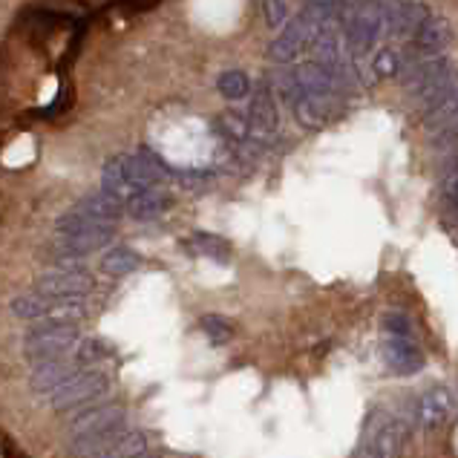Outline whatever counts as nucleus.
Listing matches in <instances>:
<instances>
[{"label":"nucleus","mask_w":458,"mask_h":458,"mask_svg":"<svg viewBox=\"0 0 458 458\" xmlns=\"http://www.w3.org/2000/svg\"><path fill=\"white\" fill-rule=\"evenodd\" d=\"M105 398L73 409L70 439H66V453L73 458H96L98 453H105L110 444H116L121 435L130 430L124 407L110 404Z\"/></svg>","instance_id":"f257e3e1"},{"label":"nucleus","mask_w":458,"mask_h":458,"mask_svg":"<svg viewBox=\"0 0 458 458\" xmlns=\"http://www.w3.org/2000/svg\"><path fill=\"white\" fill-rule=\"evenodd\" d=\"M110 386H113V381L105 369L84 366V369H78L73 377H66L47 400L55 412H73L78 407H87V404H93V400L105 398L110 392Z\"/></svg>","instance_id":"f03ea898"},{"label":"nucleus","mask_w":458,"mask_h":458,"mask_svg":"<svg viewBox=\"0 0 458 458\" xmlns=\"http://www.w3.org/2000/svg\"><path fill=\"white\" fill-rule=\"evenodd\" d=\"M82 331L75 323H64V320H35V326L27 331L24 338V354L32 361H47V358H58V354L70 352Z\"/></svg>","instance_id":"7ed1b4c3"},{"label":"nucleus","mask_w":458,"mask_h":458,"mask_svg":"<svg viewBox=\"0 0 458 458\" xmlns=\"http://www.w3.org/2000/svg\"><path fill=\"white\" fill-rule=\"evenodd\" d=\"M9 312L20 320H64V323H75L87 314L82 300H70V297H50L41 291L20 294L9 303Z\"/></svg>","instance_id":"20e7f679"},{"label":"nucleus","mask_w":458,"mask_h":458,"mask_svg":"<svg viewBox=\"0 0 458 458\" xmlns=\"http://www.w3.org/2000/svg\"><path fill=\"white\" fill-rule=\"evenodd\" d=\"M96 289V277L87 268L78 266H61L35 280V291L50 297H70V300H84V297Z\"/></svg>","instance_id":"39448f33"},{"label":"nucleus","mask_w":458,"mask_h":458,"mask_svg":"<svg viewBox=\"0 0 458 458\" xmlns=\"http://www.w3.org/2000/svg\"><path fill=\"white\" fill-rule=\"evenodd\" d=\"M78 369H84V366H78L73 361V354H58V358H47V361H38L32 363V372H29V389L35 392L38 398H50L55 389H58L66 377H73Z\"/></svg>","instance_id":"423d86ee"},{"label":"nucleus","mask_w":458,"mask_h":458,"mask_svg":"<svg viewBox=\"0 0 458 458\" xmlns=\"http://www.w3.org/2000/svg\"><path fill=\"white\" fill-rule=\"evenodd\" d=\"M320 20H323V18H320ZM320 20H317V24H320ZM317 24L312 20V15L294 18L291 24L283 29V35L268 47V58L277 61V64H289L294 58H300V52L308 50V43H312Z\"/></svg>","instance_id":"0eeeda50"},{"label":"nucleus","mask_w":458,"mask_h":458,"mask_svg":"<svg viewBox=\"0 0 458 458\" xmlns=\"http://www.w3.org/2000/svg\"><path fill=\"white\" fill-rule=\"evenodd\" d=\"M381 32H384V18L377 4H363L358 12L349 15L346 41L354 55H363L366 50H372L375 41L381 38Z\"/></svg>","instance_id":"6e6552de"},{"label":"nucleus","mask_w":458,"mask_h":458,"mask_svg":"<svg viewBox=\"0 0 458 458\" xmlns=\"http://www.w3.org/2000/svg\"><path fill=\"white\" fill-rule=\"evenodd\" d=\"M427 6L418 4V0H392V4L381 6L384 29L392 38H409L415 35L418 27L427 20Z\"/></svg>","instance_id":"1a4fd4ad"},{"label":"nucleus","mask_w":458,"mask_h":458,"mask_svg":"<svg viewBox=\"0 0 458 458\" xmlns=\"http://www.w3.org/2000/svg\"><path fill=\"white\" fill-rule=\"evenodd\" d=\"M409 439V427L400 418H389L381 427H375L369 432V439L363 444V453H369L372 458H400L404 446Z\"/></svg>","instance_id":"9d476101"},{"label":"nucleus","mask_w":458,"mask_h":458,"mask_svg":"<svg viewBox=\"0 0 458 458\" xmlns=\"http://www.w3.org/2000/svg\"><path fill=\"white\" fill-rule=\"evenodd\" d=\"M340 101L335 93H303L294 101V116L306 130H317L338 116Z\"/></svg>","instance_id":"9b49d317"},{"label":"nucleus","mask_w":458,"mask_h":458,"mask_svg":"<svg viewBox=\"0 0 458 458\" xmlns=\"http://www.w3.org/2000/svg\"><path fill=\"white\" fill-rule=\"evenodd\" d=\"M384 361L395 375H415L423 369V352L415 338L384 335Z\"/></svg>","instance_id":"f8f14e48"},{"label":"nucleus","mask_w":458,"mask_h":458,"mask_svg":"<svg viewBox=\"0 0 458 458\" xmlns=\"http://www.w3.org/2000/svg\"><path fill=\"white\" fill-rule=\"evenodd\" d=\"M121 165L130 174V179L139 182L142 188H159L170 176L167 165L153 151H147V147H139L136 153L121 156Z\"/></svg>","instance_id":"ddd939ff"},{"label":"nucleus","mask_w":458,"mask_h":458,"mask_svg":"<svg viewBox=\"0 0 458 458\" xmlns=\"http://www.w3.org/2000/svg\"><path fill=\"white\" fill-rule=\"evenodd\" d=\"M453 43V27L444 15H427V20L412 35L409 47L421 55H444V50Z\"/></svg>","instance_id":"4468645a"},{"label":"nucleus","mask_w":458,"mask_h":458,"mask_svg":"<svg viewBox=\"0 0 458 458\" xmlns=\"http://www.w3.org/2000/svg\"><path fill=\"white\" fill-rule=\"evenodd\" d=\"M248 128L251 136H260V139H268V136L277 130L280 124V113H277V101H274L271 89L268 87H260L254 98H251V107H248Z\"/></svg>","instance_id":"2eb2a0df"},{"label":"nucleus","mask_w":458,"mask_h":458,"mask_svg":"<svg viewBox=\"0 0 458 458\" xmlns=\"http://www.w3.org/2000/svg\"><path fill=\"white\" fill-rule=\"evenodd\" d=\"M453 415V398L446 389H430L415 400V421L427 430L444 427Z\"/></svg>","instance_id":"dca6fc26"},{"label":"nucleus","mask_w":458,"mask_h":458,"mask_svg":"<svg viewBox=\"0 0 458 458\" xmlns=\"http://www.w3.org/2000/svg\"><path fill=\"white\" fill-rule=\"evenodd\" d=\"M101 190L128 205L136 197V193H142L144 188L139 185V182L130 179V174L121 165V156H113L110 162L105 165V170H101Z\"/></svg>","instance_id":"f3484780"},{"label":"nucleus","mask_w":458,"mask_h":458,"mask_svg":"<svg viewBox=\"0 0 458 458\" xmlns=\"http://www.w3.org/2000/svg\"><path fill=\"white\" fill-rule=\"evenodd\" d=\"M170 205H174V199H170V193H165L162 188H144L124 205V213H130L133 220H156Z\"/></svg>","instance_id":"a211bd4d"},{"label":"nucleus","mask_w":458,"mask_h":458,"mask_svg":"<svg viewBox=\"0 0 458 458\" xmlns=\"http://www.w3.org/2000/svg\"><path fill=\"white\" fill-rule=\"evenodd\" d=\"M75 213H84L89 220H98V222H116L124 216V202H119L116 197L110 193H93V197H84L73 205Z\"/></svg>","instance_id":"6ab92c4d"},{"label":"nucleus","mask_w":458,"mask_h":458,"mask_svg":"<svg viewBox=\"0 0 458 458\" xmlns=\"http://www.w3.org/2000/svg\"><path fill=\"white\" fill-rule=\"evenodd\" d=\"M455 116H458V84L444 98L435 101L430 110H423L421 121H423V130L432 133V136H439Z\"/></svg>","instance_id":"aec40b11"},{"label":"nucleus","mask_w":458,"mask_h":458,"mask_svg":"<svg viewBox=\"0 0 458 458\" xmlns=\"http://www.w3.org/2000/svg\"><path fill=\"white\" fill-rule=\"evenodd\" d=\"M139 268H142V257L136 254L133 248L116 245L101 257V271L110 274V277H128V274L139 271Z\"/></svg>","instance_id":"412c9836"},{"label":"nucleus","mask_w":458,"mask_h":458,"mask_svg":"<svg viewBox=\"0 0 458 458\" xmlns=\"http://www.w3.org/2000/svg\"><path fill=\"white\" fill-rule=\"evenodd\" d=\"M185 248L197 257H208L213 262H228L231 260V245L228 239L216 237V234H193L190 239H185Z\"/></svg>","instance_id":"4be33fe9"},{"label":"nucleus","mask_w":458,"mask_h":458,"mask_svg":"<svg viewBox=\"0 0 458 458\" xmlns=\"http://www.w3.org/2000/svg\"><path fill=\"white\" fill-rule=\"evenodd\" d=\"M110 343L101 338H78V343L70 349L78 366H98L105 358H110Z\"/></svg>","instance_id":"5701e85b"},{"label":"nucleus","mask_w":458,"mask_h":458,"mask_svg":"<svg viewBox=\"0 0 458 458\" xmlns=\"http://www.w3.org/2000/svg\"><path fill=\"white\" fill-rule=\"evenodd\" d=\"M147 450V435L139 430H128L116 444H110L105 453H98L96 458H136Z\"/></svg>","instance_id":"b1692460"},{"label":"nucleus","mask_w":458,"mask_h":458,"mask_svg":"<svg viewBox=\"0 0 458 458\" xmlns=\"http://www.w3.org/2000/svg\"><path fill=\"white\" fill-rule=\"evenodd\" d=\"M199 329L213 346H225V343H231V338H234V323L225 320L222 314H205L199 320Z\"/></svg>","instance_id":"393cba45"},{"label":"nucleus","mask_w":458,"mask_h":458,"mask_svg":"<svg viewBox=\"0 0 458 458\" xmlns=\"http://www.w3.org/2000/svg\"><path fill=\"white\" fill-rule=\"evenodd\" d=\"M216 89L228 98V101H239L251 96V78L239 70H231V73H222L220 82H216Z\"/></svg>","instance_id":"a878e982"},{"label":"nucleus","mask_w":458,"mask_h":458,"mask_svg":"<svg viewBox=\"0 0 458 458\" xmlns=\"http://www.w3.org/2000/svg\"><path fill=\"white\" fill-rule=\"evenodd\" d=\"M220 133L231 142H245L251 136L248 116L245 113H225V116L220 119Z\"/></svg>","instance_id":"bb28decb"},{"label":"nucleus","mask_w":458,"mask_h":458,"mask_svg":"<svg viewBox=\"0 0 458 458\" xmlns=\"http://www.w3.org/2000/svg\"><path fill=\"white\" fill-rule=\"evenodd\" d=\"M398 70H400V52H395V50H381L372 58L375 78H395Z\"/></svg>","instance_id":"cd10ccee"},{"label":"nucleus","mask_w":458,"mask_h":458,"mask_svg":"<svg viewBox=\"0 0 458 458\" xmlns=\"http://www.w3.org/2000/svg\"><path fill=\"white\" fill-rule=\"evenodd\" d=\"M384 335H398V338H412V323L407 314L389 312L384 314Z\"/></svg>","instance_id":"c85d7f7f"},{"label":"nucleus","mask_w":458,"mask_h":458,"mask_svg":"<svg viewBox=\"0 0 458 458\" xmlns=\"http://www.w3.org/2000/svg\"><path fill=\"white\" fill-rule=\"evenodd\" d=\"M262 12H266V24L271 29H277L289 20V6H285V0H262Z\"/></svg>","instance_id":"c756f323"},{"label":"nucleus","mask_w":458,"mask_h":458,"mask_svg":"<svg viewBox=\"0 0 458 458\" xmlns=\"http://www.w3.org/2000/svg\"><path fill=\"white\" fill-rule=\"evenodd\" d=\"M211 179V174H179V182L185 188H199V185H205V182Z\"/></svg>","instance_id":"7c9ffc66"},{"label":"nucleus","mask_w":458,"mask_h":458,"mask_svg":"<svg viewBox=\"0 0 458 458\" xmlns=\"http://www.w3.org/2000/svg\"><path fill=\"white\" fill-rule=\"evenodd\" d=\"M136 458H159V455H153V453H151V450H144V453H142V455H136Z\"/></svg>","instance_id":"2f4dec72"}]
</instances>
